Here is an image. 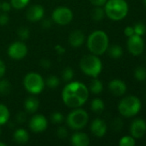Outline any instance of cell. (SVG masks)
I'll list each match as a JSON object with an SVG mask.
<instances>
[{
    "mask_svg": "<svg viewBox=\"0 0 146 146\" xmlns=\"http://www.w3.org/2000/svg\"><path fill=\"white\" fill-rule=\"evenodd\" d=\"M89 88L80 81H70L62 91V100L70 108L82 107L88 100Z\"/></svg>",
    "mask_w": 146,
    "mask_h": 146,
    "instance_id": "cell-1",
    "label": "cell"
},
{
    "mask_svg": "<svg viewBox=\"0 0 146 146\" xmlns=\"http://www.w3.org/2000/svg\"><path fill=\"white\" fill-rule=\"evenodd\" d=\"M109 46L108 34L102 30L92 32L87 38V47L91 54L96 56L103 55Z\"/></svg>",
    "mask_w": 146,
    "mask_h": 146,
    "instance_id": "cell-2",
    "label": "cell"
},
{
    "mask_svg": "<svg viewBox=\"0 0 146 146\" xmlns=\"http://www.w3.org/2000/svg\"><path fill=\"white\" fill-rule=\"evenodd\" d=\"M106 16L113 21H120L126 17L129 6L126 0H107L104 5Z\"/></svg>",
    "mask_w": 146,
    "mask_h": 146,
    "instance_id": "cell-3",
    "label": "cell"
},
{
    "mask_svg": "<svg viewBox=\"0 0 146 146\" xmlns=\"http://www.w3.org/2000/svg\"><path fill=\"white\" fill-rule=\"evenodd\" d=\"M80 68L88 76L97 78L102 70V62L98 56L89 54L83 56L80 60Z\"/></svg>",
    "mask_w": 146,
    "mask_h": 146,
    "instance_id": "cell-4",
    "label": "cell"
},
{
    "mask_svg": "<svg viewBox=\"0 0 146 146\" xmlns=\"http://www.w3.org/2000/svg\"><path fill=\"white\" fill-rule=\"evenodd\" d=\"M141 107L140 99L136 96L130 95L121 99L118 105V110L124 117H133L139 114Z\"/></svg>",
    "mask_w": 146,
    "mask_h": 146,
    "instance_id": "cell-5",
    "label": "cell"
},
{
    "mask_svg": "<svg viewBox=\"0 0 146 146\" xmlns=\"http://www.w3.org/2000/svg\"><path fill=\"white\" fill-rule=\"evenodd\" d=\"M89 122V114L86 110L75 108L66 117V124L72 130H81L85 127Z\"/></svg>",
    "mask_w": 146,
    "mask_h": 146,
    "instance_id": "cell-6",
    "label": "cell"
},
{
    "mask_svg": "<svg viewBox=\"0 0 146 146\" xmlns=\"http://www.w3.org/2000/svg\"><path fill=\"white\" fill-rule=\"evenodd\" d=\"M23 86L29 93L38 95L45 87V80L40 74L31 72L27 74L23 78Z\"/></svg>",
    "mask_w": 146,
    "mask_h": 146,
    "instance_id": "cell-7",
    "label": "cell"
},
{
    "mask_svg": "<svg viewBox=\"0 0 146 146\" xmlns=\"http://www.w3.org/2000/svg\"><path fill=\"white\" fill-rule=\"evenodd\" d=\"M73 19V12L65 6H59L56 8L52 13V20L54 23L59 26H66Z\"/></svg>",
    "mask_w": 146,
    "mask_h": 146,
    "instance_id": "cell-8",
    "label": "cell"
},
{
    "mask_svg": "<svg viewBox=\"0 0 146 146\" xmlns=\"http://www.w3.org/2000/svg\"><path fill=\"white\" fill-rule=\"evenodd\" d=\"M8 55L13 60H22L28 54V47L27 45L22 41H15L13 42L8 48Z\"/></svg>",
    "mask_w": 146,
    "mask_h": 146,
    "instance_id": "cell-9",
    "label": "cell"
},
{
    "mask_svg": "<svg viewBox=\"0 0 146 146\" xmlns=\"http://www.w3.org/2000/svg\"><path fill=\"white\" fill-rule=\"evenodd\" d=\"M127 49L133 56H139L144 52L145 41L142 36L134 34L127 39Z\"/></svg>",
    "mask_w": 146,
    "mask_h": 146,
    "instance_id": "cell-10",
    "label": "cell"
},
{
    "mask_svg": "<svg viewBox=\"0 0 146 146\" xmlns=\"http://www.w3.org/2000/svg\"><path fill=\"white\" fill-rule=\"evenodd\" d=\"M47 126H48L47 119L44 115L40 114L34 115L30 119L28 123L29 129L34 133H40L44 132L47 128Z\"/></svg>",
    "mask_w": 146,
    "mask_h": 146,
    "instance_id": "cell-11",
    "label": "cell"
},
{
    "mask_svg": "<svg viewBox=\"0 0 146 146\" xmlns=\"http://www.w3.org/2000/svg\"><path fill=\"white\" fill-rule=\"evenodd\" d=\"M44 15H45V9L43 6L40 4H34L30 6L26 12V17L31 22H36L41 21L44 17Z\"/></svg>",
    "mask_w": 146,
    "mask_h": 146,
    "instance_id": "cell-12",
    "label": "cell"
},
{
    "mask_svg": "<svg viewBox=\"0 0 146 146\" xmlns=\"http://www.w3.org/2000/svg\"><path fill=\"white\" fill-rule=\"evenodd\" d=\"M131 136L134 139H141L146 133V121L143 119H135L130 126Z\"/></svg>",
    "mask_w": 146,
    "mask_h": 146,
    "instance_id": "cell-13",
    "label": "cell"
},
{
    "mask_svg": "<svg viewBox=\"0 0 146 146\" xmlns=\"http://www.w3.org/2000/svg\"><path fill=\"white\" fill-rule=\"evenodd\" d=\"M107 124L102 119L96 118L92 121L90 124V132L94 136L97 138H102L107 133Z\"/></svg>",
    "mask_w": 146,
    "mask_h": 146,
    "instance_id": "cell-14",
    "label": "cell"
},
{
    "mask_svg": "<svg viewBox=\"0 0 146 146\" xmlns=\"http://www.w3.org/2000/svg\"><path fill=\"white\" fill-rule=\"evenodd\" d=\"M108 89L113 95L120 97V96L124 95L126 92L127 86L123 80H119V79H114L109 82Z\"/></svg>",
    "mask_w": 146,
    "mask_h": 146,
    "instance_id": "cell-15",
    "label": "cell"
},
{
    "mask_svg": "<svg viewBox=\"0 0 146 146\" xmlns=\"http://www.w3.org/2000/svg\"><path fill=\"white\" fill-rule=\"evenodd\" d=\"M85 41V34L83 31L76 29L71 32L68 38V42L71 46L74 48H78L83 44Z\"/></svg>",
    "mask_w": 146,
    "mask_h": 146,
    "instance_id": "cell-16",
    "label": "cell"
},
{
    "mask_svg": "<svg viewBox=\"0 0 146 146\" xmlns=\"http://www.w3.org/2000/svg\"><path fill=\"white\" fill-rule=\"evenodd\" d=\"M71 142L74 146H88L90 144V139L86 133L83 132H77L72 134Z\"/></svg>",
    "mask_w": 146,
    "mask_h": 146,
    "instance_id": "cell-17",
    "label": "cell"
},
{
    "mask_svg": "<svg viewBox=\"0 0 146 146\" xmlns=\"http://www.w3.org/2000/svg\"><path fill=\"white\" fill-rule=\"evenodd\" d=\"M40 106V102L35 97H28L24 101V110L28 114L35 113Z\"/></svg>",
    "mask_w": 146,
    "mask_h": 146,
    "instance_id": "cell-18",
    "label": "cell"
},
{
    "mask_svg": "<svg viewBox=\"0 0 146 146\" xmlns=\"http://www.w3.org/2000/svg\"><path fill=\"white\" fill-rule=\"evenodd\" d=\"M29 139L28 133L23 128L16 129L13 133V140L18 145H25Z\"/></svg>",
    "mask_w": 146,
    "mask_h": 146,
    "instance_id": "cell-19",
    "label": "cell"
},
{
    "mask_svg": "<svg viewBox=\"0 0 146 146\" xmlns=\"http://www.w3.org/2000/svg\"><path fill=\"white\" fill-rule=\"evenodd\" d=\"M107 51L108 52L109 56L113 59H119L123 56V49L119 44H113L108 46Z\"/></svg>",
    "mask_w": 146,
    "mask_h": 146,
    "instance_id": "cell-20",
    "label": "cell"
},
{
    "mask_svg": "<svg viewBox=\"0 0 146 146\" xmlns=\"http://www.w3.org/2000/svg\"><path fill=\"white\" fill-rule=\"evenodd\" d=\"M90 109L91 110L96 113V114H101L103 112L104 109H105V104L104 102L101 99V98H94L91 101V104H90Z\"/></svg>",
    "mask_w": 146,
    "mask_h": 146,
    "instance_id": "cell-21",
    "label": "cell"
},
{
    "mask_svg": "<svg viewBox=\"0 0 146 146\" xmlns=\"http://www.w3.org/2000/svg\"><path fill=\"white\" fill-rule=\"evenodd\" d=\"M89 91L93 94H100L103 91V84L97 78H94L89 85Z\"/></svg>",
    "mask_w": 146,
    "mask_h": 146,
    "instance_id": "cell-22",
    "label": "cell"
},
{
    "mask_svg": "<svg viewBox=\"0 0 146 146\" xmlns=\"http://www.w3.org/2000/svg\"><path fill=\"white\" fill-rule=\"evenodd\" d=\"M9 110L8 107L3 104H0V126L6 124L9 120Z\"/></svg>",
    "mask_w": 146,
    "mask_h": 146,
    "instance_id": "cell-23",
    "label": "cell"
},
{
    "mask_svg": "<svg viewBox=\"0 0 146 146\" xmlns=\"http://www.w3.org/2000/svg\"><path fill=\"white\" fill-rule=\"evenodd\" d=\"M11 83L5 79H0V95L8 96L11 92Z\"/></svg>",
    "mask_w": 146,
    "mask_h": 146,
    "instance_id": "cell-24",
    "label": "cell"
},
{
    "mask_svg": "<svg viewBox=\"0 0 146 146\" xmlns=\"http://www.w3.org/2000/svg\"><path fill=\"white\" fill-rule=\"evenodd\" d=\"M91 15H92L93 20L96 21H100L103 20L104 17L106 16L104 8H102L101 6H95L94 9L92 10Z\"/></svg>",
    "mask_w": 146,
    "mask_h": 146,
    "instance_id": "cell-25",
    "label": "cell"
},
{
    "mask_svg": "<svg viewBox=\"0 0 146 146\" xmlns=\"http://www.w3.org/2000/svg\"><path fill=\"white\" fill-rule=\"evenodd\" d=\"M59 83H60L59 79L56 75H49L45 80V86H46L51 89H54L58 87L59 86Z\"/></svg>",
    "mask_w": 146,
    "mask_h": 146,
    "instance_id": "cell-26",
    "label": "cell"
},
{
    "mask_svg": "<svg viewBox=\"0 0 146 146\" xmlns=\"http://www.w3.org/2000/svg\"><path fill=\"white\" fill-rule=\"evenodd\" d=\"M17 36L22 41H25L29 38L30 36V31L29 28L27 27H20L17 29Z\"/></svg>",
    "mask_w": 146,
    "mask_h": 146,
    "instance_id": "cell-27",
    "label": "cell"
},
{
    "mask_svg": "<svg viewBox=\"0 0 146 146\" xmlns=\"http://www.w3.org/2000/svg\"><path fill=\"white\" fill-rule=\"evenodd\" d=\"M73 77H74V71L71 68L67 67L63 69L61 73V78L63 79V80H65V82H70L72 80Z\"/></svg>",
    "mask_w": 146,
    "mask_h": 146,
    "instance_id": "cell-28",
    "label": "cell"
},
{
    "mask_svg": "<svg viewBox=\"0 0 146 146\" xmlns=\"http://www.w3.org/2000/svg\"><path fill=\"white\" fill-rule=\"evenodd\" d=\"M134 77L139 81L146 80V68L144 67H138L134 70Z\"/></svg>",
    "mask_w": 146,
    "mask_h": 146,
    "instance_id": "cell-29",
    "label": "cell"
},
{
    "mask_svg": "<svg viewBox=\"0 0 146 146\" xmlns=\"http://www.w3.org/2000/svg\"><path fill=\"white\" fill-rule=\"evenodd\" d=\"M50 121H52V123L56 124V125H59L61 124L64 121H65V117L63 115V114H61L59 111H55L53 112L51 116H50Z\"/></svg>",
    "mask_w": 146,
    "mask_h": 146,
    "instance_id": "cell-30",
    "label": "cell"
},
{
    "mask_svg": "<svg viewBox=\"0 0 146 146\" xmlns=\"http://www.w3.org/2000/svg\"><path fill=\"white\" fill-rule=\"evenodd\" d=\"M119 145L120 146H133L136 145V141L133 136H124L120 139Z\"/></svg>",
    "mask_w": 146,
    "mask_h": 146,
    "instance_id": "cell-31",
    "label": "cell"
},
{
    "mask_svg": "<svg viewBox=\"0 0 146 146\" xmlns=\"http://www.w3.org/2000/svg\"><path fill=\"white\" fill-rule=\"evenodd\" d=\"M29 1L30 0H10V3L12 8L15 9H22L28 4Z\"/></svg>",
    "mask_w": 146,
    "mask_h": 146,
    "instance_id": "cell-32",
    "label": "cell"
},
{
    "mask_svg": "<svg viewBox=\"0 0 146 146\" xmlns=\"http://www.w3.org/2000/svg\"><path fill=\"white\" fill-rule=\"evenodd\" d=\"M134 33L137 35L143 36L146 33V27L143 22H138L134 25Z\"/></svg>",
    "mask_w": 146,
    "mask_h": 146,
    "instance_id": "cell-33",
    "label": "cell"
},
{
    "mask_svg": "<svg viewBox=\"0 0 146 146\" xmlns=\"http://www.w3.org/2000/svg\"><path fill=\"white\" fill-rule=\"evenodd\" d=\"M56 134H57V137L60 139H65L68 137V130L66 129V127H63V126H60L57 128L56 130Z\"/></svg>",
    "mask_w": 146,
    "mask_h": 146,
    "instance_id": "cell-34",
    "label": "cell"
},
{
    "mask_svg": "<svg viewBox=\"0 0 146 146\" xmlns=\"http://www.w3.org/2000/svg\"><path fill=\"white\" fill-rule=\"evenodd\" d=\"M27 112L26 111H19L15 115V121L17 124H23L27 121Z\"/></svg>",
    "mask_w": 146,
    "mask_h": 146,
    "instance_id": "cell-35",
    "label": "cell"
},
{
    "mask_svg": "<svg viewBox=\"0 0 146 146\" xmlns=\"http://www.w3.org/2000/svg\"><path fill=\"white\" fill-rule=\"evenodd\" d=\"M9 21V16L8 15V13L5 12H2L0 13V26L3 27L6 26Z\"/></svg>",
    "mask_w": 146,
    "mask_h": 146,
    "instance_id": "cell-36",
    "label": "cell"
},
{
    "mask_svg": "<svg viewBox=\"0 0 146 146\" xmlns=\"http://www.w3.org/2000/svg\"><path fill=\"white\" fill-rule=\"evenodd\" d=\"M40 66L45 69H48V68H51L52 67V62L49 60V59H46V58H42L40 59Z\"/></svg>",
    "mask_w": 146,
    "mask_h": 146,
    "instance_id": "cell-37",
    "label": "cell"
},
{
    "mask_svg": "<svg viewBox=\"0 0 146 146\" xmlns=\"http://www.w3.org/2000/svg\"><path fill=\"white\" fill-rule=\"evenodd\" d=\"M11 8H12V6H11L10 2L4 1L0 4V9H2L3 12H5V13H9L10 11Z\"/></svg>",
    "mask_w": 146,
    "mask_h": 146,
    "instance_id": "cell-38",
    "label": "cell"
},
{
    "mask_svg": "<svg viewBox=\"0 0 146 146\" xmlns=\"http://www.w3.org/2000/svg\"><path fill=\"white\" fill-rule=\"evenodd\" d=\"M122 125H123L122 121H120V118H116V119L113 121V123H112V127H113V129H114L115 131H119L120 129L122 128Z\"/></svg>",
    "mask_w": 146,
    "mask_h": 146,
    "instance_id": "cell-39",
    "label": "cell"
},
{
    "mask_svg": "<svg viewBox=\"0 0 146 146\" xmlns=\"http://www.w3.org/2000/svg\"><path fill=\"white\" fill-rule=\"evenodd\" d=\"M52 20H50V19H44V20H42V21H41V27L43 28V29H49L51 27H52Z\"/></svg>",
    "mask_w": 146,
    "mask_h": 146,
    "instance_id": "cell-40",
    "label": "cell"
},
{
    "mask_svg": "<svg viewBox=\"0 0 146 146\" xmlns=\"http://www.w3.org/2000/svg\"><path fill=\"white\" fill-rule=\"evenodd\" d=\"M124 33H125V35H126L127 38H129V37L134 35L135 33H134V28H133V27H132V26H127V27L125 28V30H124Z\"/></svg>",
    "mask_w": 146,
    "mask_h": 146,
    "instance_id": "cell-41",
    "label": "cell"
},
{
    "mask_svg": "<svg viewBox=\"0 0 146 146\" xmlns=\"http://www.w3.org/2000/svg\"><path fill=\"white\" fill-rule=\"evenodd\" d=\"M54 49H55L56 53L59 54V55H64V54L65 53V47H63L61 44H57V45H55Z\"/></svg>",
    "mask_w": 146,
    "mask_h": 146,
    "instance_id": "cell-42",
    "label": "cell"
},
{
    "mask_svg": "<svg viewBox=\"0 0 146 146\" xmlns=\"http://www.w3.org/2000/svg\"><path fill=\"white\" fill-rule=\"evenodd\" d=\"M89 2L91 3V4H93L94 6H104L107 0H89Z\"/></svg>",
    "mask_w": 146,
    "mask_h": 146,
    "instance_id": "cell-43",
    "label": "cell"
},
{
    "mask_svg": "<svg viewBox=\"0 0 146 146\" xmlns=\"http://www.w3.org/2000/svg\"><path fill=\"white\" fill-rule=\"evenodd\" d=\"M5 72H6L5 63L2 60H0V79L3 77V75L5 74Z\"/></svg>",
    "mask_w": 146,
    "mask_h": 146,
    "instance_id": "cell-44",
    "label": "cell"
},
{
    "mask_svg": "<svg viewBox=\"0 0 146 146\" xmlns=\"http://www.w3.org/2000/svg\"><path fill=\"white\" fill-rule=\"evenodd\" d=\"M0 146H6V144L2 142V141H0Z\"/></svg>",
    "mask_w": 146,
    "mask_h": 146,
    "instance_id": "cell-45",
    "label": "cell"
},
{
    "mask_svg": "<svg viewBox=\"0 0 146 146\" xmlns=\"http://www.w3.org/2000/svg\"><path fill=\"white\" fill-rule=\"evenodd\" d=\"M144 3H145V5L146 7V0H144Z\"/></svg>",
    "mask_w": 146,
    "mask_h": 146,
    "instance_id": "cell-46",
    "label": "cell"
},
{
    "mask_svg": "<svg viewBox=\"0 0 146 146\" xmlns=\"http://www.w3.org/2000/svg\"><path fill=\"white\" fill-rule=\"evenodd\" d=\"M1 134H2V129L0 128V136H1Z\"/></svg>",
    "mask_w": 146,
    "mask_h": 146,
    "instance_id": "cell-47",
    "label": "cell"
},
{
    "mask_svg": "<svg viewBox=\"0 0 146 146\" xmlns=\"http://www.w3.org/2000/svg\"><path fill=\"white\" fill-rule=\"evenodd\" d=\"M0 4H1V3H0Z\"/></svg>",
    "mask_w": 146,
    "mask_h": 146,
    "instance_id": "cell-48",
    "label": "cell"
}]
</instances>
